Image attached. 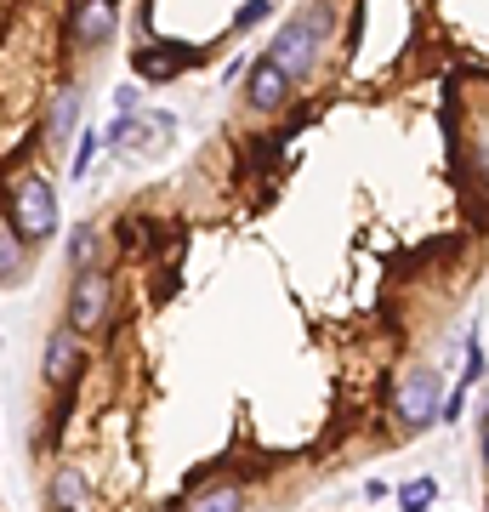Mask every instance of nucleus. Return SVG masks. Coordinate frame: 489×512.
Segmentation results:
<instances>
[{"mask_svg": "<svg viewBox=\"0 0 489 512\" xmlns=\"http://www.w3.org/2000/svg\"><path fill=\"white\" fill-rule=\"evenodd\" d=\"M387 410L399 421V433H427L438 421V370L410 365L399 382H393V393H387Z\"/></svg>", "mask_w": 489, "mask_h": 512, "instance_id": "7ed1b4c3", "label": "nucleus"}, {"mask_svg": "<svg viewBox=\"0 0 489 512\" xmlns=\"http://www.w3.org/2000/svg\"><path fill=\"white\" fill-rule=\"evenodd\" d=\"M290 97H296V80H285L268 57H256L251 69H245V109L251 114H279Z\"/></svg>", "mask_w": 489, "mask_h": 512, "instance_id": "39448f33", "label": "nucleus"}, {"mask_svg": "<svg viewBox=\"0 0 489 512\" xmlns=\"http://www.w3.org/2000/svg\"><path fill=\"white\" fill-rule=\"evenodd\" d=\"M114 302H120V279L109 268H80L69 285V313H63V330L74 336H97V330L114 319Z\"/></svg>", "mask_w": 489, "mask_h": 512, "instance_id": "f03ea898", "label": "nucleus"}, {"mask_svg": "<svg viewBox=\"0 0 489 512\" xmlns=\"http://www.w3.org/2000/svg\"><path fill=\"white\" fill-rule=\"evenodd\" d=\"M80 376H86V342L74 330H52L46 336V353H40V382H46V393H63Z\"/></svg>", "mask_w": 489, "mask_h": 512, "instance_id": "20e7f679", "label": "nucleus"}, {"mask_svg": "<svg viewBox=\"0 0 489 512\" xmlns=\"http://www.w3.org/2000/svg\"><path fill=\"white\" fill-rule=\"evenodd\" d=\"M433 478H416V484H404V490H399V501H404V512H427V507H433Z\"/></svg>", "mask_w": 489, "mask_h": 512, "instance_id": "6e6552de", "label": "nucleus"}, {"mask_svg": "<svg viewBox=\"0 0 489 512\" xmlns=\"http://www.w3.org/2000/svg\"><path fill=\"white\" fill-rule=\"evenodd\" d=\"M330 29H336V0H308L296 18H285L279 29H273V46H268V63L285 80H308L313 63H319V52H325Z\"/></svg>", "mask_w": 489, "mask_h": 512, "instance_id": "f257e3e1", "label": "nucleus"}, {"mask_svg": "<svg viewBox=\"0 0 489 512\" xmlns=\"http://www.w3.org/2000/svg\"><path fill=\"white\" fill-rule=\"evenodd\" d=\"M103 245H109V234H103V222H80L69 234V268L80 274V268H97V256H103Z\"/></svg>", "mask_w": 489, "mask_h": 512, "instance_id": "0eeeda50", "label": "nucleus"}, {"mask_svg": "<svg viewBox=\"0 0 489 512\" xmlns=\"http://www.w3.org/2000/svg\"><path fill=\"white\" fill-rule=\"evenodd\" d=\"M245 507H251V501H245L239 484H205V490H194L182 501V512H245Z\"/></svg>", "mask_w": 489, "mask_h": 512, "instance_id": "423d86ee", "label": "nucleus"}]
</instances>
